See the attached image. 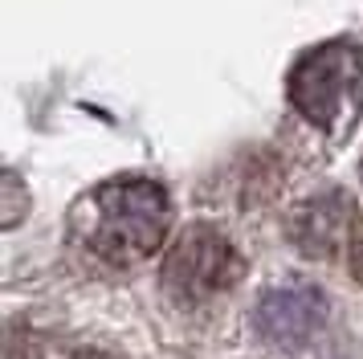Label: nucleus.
I'll list each match as a JSON object with an SVG mask.
<instances>
[{
  "instance_id": "8",
  "label": "nucleus",
  "mask_w": 363,
  "mask_h": 359,
  "mask_svg": "<svg viewBox=\"0 0 363 359\" xmlns=\"http://www.w3.org/2000/svg\"><path fill=\"white\" fill-rule=\"evenodd\" d=\"M69 359H115V355H106V351H74Z\"/></svg>"
},
{
  "instance_id": "4",
  "label": "nucleus",
  "mask_w": 363,
  "mask_h": 359,
  "mask_svg": "<svg viewBox=\"0 0 363 359\" xmlns=\"http://www.w3.org/2000/svg\"><path fill=\"white\" fill-rule=\"evenodd\" d=\"M327 319V298L314 286H281L269 290L257 306V326L269 343L278 347H298L306 343Z\"/></svg>"
},
{
  "instance_id": "2",
  "label": "nucleus",
  "mask_w": 363,
  "mask_h": 359,
  "mask_svg": "<svg viewBox=\"0 0 363 359\" xmlns=\"http://www.w3.org/2000/svg\"><path fill=\"white\" fill-rule=\"evenodd\" d=\"M290 102L318 131L335 139L351 135L363 114V49L351 41L311 49L290 74Z\"/></svg>"
},
{
  "instance_id": "7",
  "label": "nucleus",
  "mask_w": 363,
  "mask_h": 359,
  "mask_svg": "<svg viewBox=\"0 0 363 359\" xmlns=\"http://www.w3.org/2000/svg\"><path fill=\"white\" fill-rule=\"evenodd\" d=\"M347 249H351V277L363 282V216L347 228Z\"/></svg>"
},
{
  "instance_id": "3",
  "label": "nucleus",
  "mask_w": 363,
  "mask_h": 359,
  "mask_svg": "<svg viewBox=\"0 0 363 359\" xmlns=\"http://www.w3.org/2000/svg\"><path fill=\"white\" fill-rule=\"evenodd\" d=\"M245 274V261L233 249V241L225 233H216L208 225L184 228L176 245L164 258V286L176 302H208L213 294L237 286Z\"/></svg>"
},
{
  "instance_id": "5",
  "label": "nucleus",
  "mask_w": 363,
  "mask_h": 359,
  "mask_svg": "<svg viewBox=\"0 0 363 359\" xmlns=\"http://www.w3.org/2000/svg\"><path fill=\"white\" fill-rule=\"evenodd\" d=\"M347 225V209L339 204V196L330 200H314L311 209L302 212V225H298V245L311 253V258H330L339 241H343Z\"/></svg>"
},
{
  "instance_id": "6",
  "label": "nucleus",
  "mask_w": 363,
  "mask_h": 359,
  "mask_svg": "<svg viewBox=\"0 0 363 359\" xmlns=\"http://www.w3.org/2000/svg\"><path fill=\"white\" fill-rule=\"evenodd\" d=\"M21 212H25V192H21V180L9 172L4 176V212H0V225H17Z\"/></svg>"
},
{
  "instance_id": "1",
  "label": "nucleus",
  "mask_w": 363,
  "mask_h": 359,
  "mask_svg": "<svg viewBox=\"0 0 363 359\" xmlns=\"http://www.w3.org/2000/svg\"><path fill=\"white\" fill-rule=\"evenodd\" d=\"M172 225L167 192L151 180H111L86 196L82 241L111 265H131L151 258Z\"/></svg>"
}]
</instances>
